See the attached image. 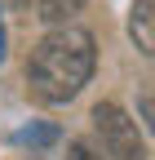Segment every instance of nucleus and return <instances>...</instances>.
Wrapping results in <instances>:
<instances>
[{
	"instance_id": "obj_5",
	"label": "nucleus",
	"mask_w": 155,
	"mask_h": 160,
	"mask_svg": "<svg viewBox=\"0 0 155 160\" xmlns=\"http://www.w3.org/2000/svg\"><path fill=\"white\" fill-rule=\"evenodd\" d=\"M13 142H18V147H31V151H40V147H53V142H58V129H53V125H27V129H18V133H13Z\"/></svg>"
},
{
	"instance_id": "obj_1",
	"label": "nucleus",
	"mask_w": 155,
	"mask_h": 160,
	"mask_svg": "<svg viewBox=\"0 0 155 160\" xmlns=\"http://www.w3.org/2000/svg\"><path fill=\"white\" fill-rule=\"evenodd\" d=\"M98 67V45L80 27H53L27 62V85L40 102H71Z\"/></svg>"
},
{
	"instance_id": "obj_3",
	"label": "nucleus",
	"mask_w": 155,
	"mask_h": 160,
	"mask_svg": "<svg viewBox=\"0 0 155 160\" xmlns=\"http://www.w3.org/2000/svg\"><path fill=\"white\" fill-rule=\"evenodd\" d=\"M151 13H155V0H138L129 13V36H133V45H138L146 58L155 53V31H151Z\"/></svg>"
},
{
	"instance_id": "obj_4",
	"label": "nucleus",
	"mask_w": 155,
	"mask_h": 160,
	"mask_svg": "<svg viewBox=\"0 0 155 160\" xmlns=\"http://www.w3.org/2000/svg\"><path fill=\"white\" fill-rule=\"evenodd\" d=\"M80 9H84V0H35V18H40V22H49V27L67 22V18L80 13Z\"/></svg>"
},
{
	"instance_id": "obj_6",
	"label": "nucleus",
	"mask_w": 155,
	"mask_h": 160,
	"mask_svg": "<svg viewBox=\"0 0 155 160\" xmlns=\"http://www.w3.org/2000/svg\"><path fill=\"white\" fill-rule=\"evenodd\" d=\"M67 160H102V156L93 151V147H84V142H71L67 147Z\"/></svg>"
},
{
	"instance_id": "obj_7",
	"label": "nucleus",
	"mask_w": 155,
	"mask_h": 160,
	"mask_svg": "<svg viewBox=\"0 0 155 160\" xmlns=\"http://www.w3.org/2000/svg\"><path fill=\"white\" fill-rule=\"evenodd\" d=\"M5 53L9 49H5V9H0V62H5Z\"/></svg>"
},
{
	"instance_id": "obj_2",
	"label": "nucleus",
	"mask_w": 155,
	"mask_h": 160,
	"mask_svg": "<svg viewBox=\"0 0 155 160\" xmlns=\"http://www.w3.org/2000/svg\"><path fill=\"white\" fill-rule=\"evenodd\" d=\"M93 129H98L102 156H111V160H146V142H142L138 125L115 102H98L93 107Z\"/></svg>"
}]
</instances>
